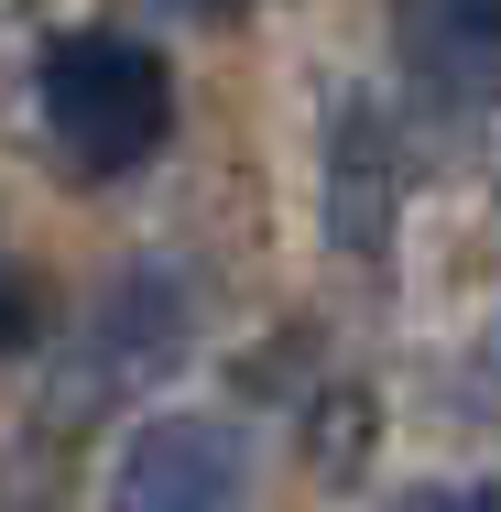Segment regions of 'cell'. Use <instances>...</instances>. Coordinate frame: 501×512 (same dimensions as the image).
<instances>
[{"instance_id":"cell-1","label":"cell","mask_w":501,"mask_h":512,"mask_svg":"<svg viewBox=\"0 0 501 512\" xmlns=\"http://www.w3.org/2000/svg\"><path fill=\"white\" fill-rule=\"evenodd\" d=\"M44 131L77 175H131L175 131V77L142 33H66L44 55Z\"/></svg>"},{"instance_id":"cell-2","label":"cell","mask_w":501,"mask_h":512,"mask_svg":"<svg viewBox=\"0 0 501 512\" xmlns=\"http://www.w3.org/2000/svg\"><path fill=\"white\" fill-rule=\"evenodd\" d=\"M240 502H251V458L218 414L131 425V447L109 469V512H240Z\"/></svg>"},{"instance_id":"cell-3","label":"cell","mask_w":501,"mask_h":512,"mask_svg":"<svg viewBox=\"0 0 501 512\" xmlns=\"http://www.w3.org/2000/svg\"><path fill=\"white\" fill-rule=\"evenodd\" d=\"M393 218H403V131L382 99H338L327 120V240L382 262L393 251Z\"/></svg>"},{"instance_id":"cell-4","label":"cell","mask_w":501,"mask_h":512,"mask_svg":"<svg viewBox=\"0 0 501 512\" xmlns=\"http://www.w3.org/2000/svg\"><path fill=\"white\" fill-rule=\"evenodd\" d=\"M393 33H403V66L458 109H491L501 99V0H393Z\"/></svg>"},{"instance_id":"cell-5","label":"cell","mask_w":501,"mask_h":512,"mask_svg":"<svg viewBox=\"0 0 501 512\" xmlns=\"http://www.w3.org/2000/svg\"><path fill=\"white\" fill-rule=\"evenodd\" d=\"M186 349V295H175V273H120L99 306V338H88V371L99 382H142L153 360H175Z\"/></svg>"},{"instance_id":"cell-6","label":"cell","mask_w":501,"mask_h":512,"mask_svg":"<svg viewBox=\"0 0 501 512\" xmlns=\"http://www.w3.org/2000/svg\"><path fill=\"white\" fill-rule=\"evenodd\" d=\"M360 447H371V404H360V393H338V404L316 414V469H327V480H349V469H360Z\"/></svg>"},{"instance_id":"cell-7","label":"cell","mask_w":501,"mask_h":512,"mask_svg":"<svg viewBox=\"0 0 501 512\" xmlns=\"http://www.w3.org/2000/svg\"><path fill=\"white\" fill-rule=\"evenodd\" d=\"M33 327H44V295H33V273H22L11 251H0V349H22Z\"/></svg>"},{"instance_id":"cell-8","label":"cell","mask_w":501,"mask_h":512,"mask_svg":"<svg viewBox=\"0 0 501 512\" xmlns=\"http://www.w3.org/2000/svg\"><path fill=\"white\" fill-rule=\"evenodd\" d=\"M403 512H501V480H480V491H414Z\"/></svg>"}]
</instances>
